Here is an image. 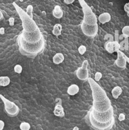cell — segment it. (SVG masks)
I'll list each match as a JSON object with an SVG mask.
<instances>
[{
    "label": "cell",
    "instance_id": "obj_1",
    "mask_svg": "<svg viewBox=\"0 0 129 130\" xmlns=\"http://www.w3.org/2000/svg\"><path fill=\"white\" fill-rule=\"evenodd\" d=\"M13 5L22 21L23 27V31L21 34L22 38L29 43H36L40 42L43 38V36L36 22L27 14L26 12L16 4L15 2H13Z\"/></svg>",
    "mask_w": 129,
    "mask_h": 130
},
{
    "label": "cell",
    "instance_id": "obj_2",
    "mask_svg": "<svg viewBox=\"0 0 129 130\" xmlns=\"http://www.w3.org/2000/svg\"><path fill=\"white\" fill-rule=\"evenodd\" d=\"M85 121L94 130H110L115 124L113 108L112 107L104 113H98L91 108Z\"/></svg>",
    "mask_w": 129,
    "mask_h": 130
},
{
    "label": "cell",
    "instance_id": "obj_3",
    "mask_svg": "<svg viewBox=\"0 0 129 130\" xmlns=\"http://www.w3.org/2000/svg\"><path fill=\"white\" fill-rule=\"evenodd\" d=\"M88 82L92 90L93 104L92 108L98 113L107 112L112 107L111 101L106 91L97 84L94 79L88 78Z\"/></svg>",
    "mask_w": 129,
    "mask_h": 130
},
{
    "label": "cell",
    "instance_id": "obj_4",
    "mask_svg": "<svg viewBox=\"0 0 129 130\" xmlns=\"http://www.w3.org/2000/svg\"><path fill=\"white\" fill-rule=\"evenodd\" d=\"M17 44L20 52L24 56L34 57L42 53L45 48V40L42 38L36 43H29L24 40L21 35H19L17 40Z\"/></svg>",
    "mask_w": 129,
    "mask_h": 130
},
{
    "label": "cell",
    "instance_id": "obj_5",
    "mask_svg": "<svg viewBox=\"0 0 129 130\" xmlns=\"http://www.w3.org/2000/svg\"><path fill=\"white\" fill-rule=\"evenodd\" d=\"M83 13V20L81 24L87 26H96L97 19L96 14L94 13L90 7L88 5L85 0H78Z\"/></svg>",
    "mask_w": 129,
    "mask_h": 130
},
{
    "label": "cell",
    "instance_id": "obj_6",
    "mask_svg": "<svg viewBox=\"0 0 129 130\" xmlns=\"http://www.w3.org/2000/svg\"><path fill=\"white\" fill-rule=\"evenodd\" d=\"M0 98L3 101L4 103V110L8 116L11 117H13L17 116L20 112L19 107L14 103L9 100L7 99L5 96L2 94H0Z\"/></svg>",
    "mask_w": 129,
    "mask_h": 130
},
{
    "label": "cell",
    "instance_id": "obj_7",
    "mask_svg": "<svg viewBox=\"0 0 129 130\" xmlns=\"http://www.w3.org/2000/svg\"><path fill=\"white\" fill-rule=\"evenodd\" d=\"M88 62L87 60H85L82 62V65L80 68H78L76 72V77L80 80L85 81L89 78V72L88 70Z\"/></svg>",
    "mask_w": 129,
    "mask_h": 130
},
{
    "label": "cell",
    "instance_id": "obj_8",
    "mask_svg": "<svg viewBox=\"0 0 129 130\" xmlns=\"http://www.w3.org/2000/svg\"><path fill=\"white\" fill-rule=\"evenodd\" d=\"M81 29L85 36L90 38L95 37L98 32V25L96 26H87L81 24Z\"/></svg>",
    "mask_w": 129,
    "mask_h": 130
},
{
    "label": "cell",
    "instance_id": "obj_9",
    "mask_svg": "<svg viewBox=\"0 0 129 130\" xmlns=\"http://www.w3.org/2000/svg\"><path fill=\"white\" fill-rule=\"evenodd\" d=\"M105 48L109 53H113L120 50V45L118 42L116 41H108L105 43Z\"/></svg>",
    "mask_w": 129,
    "mask_h": 130
},
{
    "label": "cell",
    "instance_id": "obj_10",
    "mask_svg": "<svg viewBox=\"0 0 129 130\" xmlns=\"http://www.w3.org/2000/svg\"><path fill=\"white\" fill-rule=\"evenodd\" d=\"M123 54L120 50L117 52V59L115 61V63L118 68H125L126 67L127 61L124 57Z\"/></svg>",
    "mask_w": 129,
    "mask_h": 130
},
{
    "label": "cell",
    "instance_id": "obj_11",
    "mask_svg": "<svg viewBox=\"0 0 129 130\" xmlns=\"http://www.w3.org/2000/svg\"><path fill=\"white\" fill-rule=\"evenodd\" d=\"M59 101L56 103L55 106L54 110H53V114L56 116L59 117H64L65 113L64 111V108L62 105V100L61 99L59 98Z\"/></svg>",
    "mask_w": 129,
    "mask_h": 130
},
{
    "label": "cell",
    "instance_id": "obj_12",
    "mask_svg": "<svg viewBox=\"0 0 129 130\" xmlns=\"http://www.w3.org/2000/svg\"><path fill=\"white\" fill-rule=\"evenodd\" d=\"M111 15L109 14L107 12H104V13H101V15H99L98 17V20L101 24H104L106 23V22H108L111 21Z\"/></svg>",
    "mask_w": 129,
    "mask_h": 130
},
{
    "label": "cell",
    "instance_id": "obj_13",
    "mask_svg": "<svg viewBox=\"0 0 129 130\" xmlns=\"http://www.w3.org/2000/svg\"><path fill=\"white\" fill-rule=\"evenodd\" d=\"M63 11L62 8L59 5L55 6L53 11H52V14L53 16L56 19H61L63 16Z\"/></svg>",
    "mask_w": 129,
    "mask_h": 130
},
{
    "label": "cell",
    "instance_id": "obj_14",
    "mask_svg": "<svg viewBox=\"0 0 129 130\" xmlns=\"http://www.w3.org/2000/svg\"><path fill=\"white\" fill-rule=\"evenodd\" d=\"M80 91V88H79L78 86L76 84H72L67 88V94L70 96H74V95L76 94L78 92Z\"/></svg>",
    "mask_w": 129,
    "mask_h": 130
},
{
    "label": "cell",
    "instance_id": "obj_15",
    "mask_svg": "<svg viewBox=\"0 0 129 130\" xmlns=\"http://www.w3.org/2000/svg\"><path fill=\"white\" fill-rule=\"evenodd\" d=\"M64 60V56L62 53H57L53 57V62L56 64H59L62 63Z\"/></svg>",
    "mask_w": 129,
    "mask_h": 130
},
{
    "label": "cell",
    "instance_id": "obj_16",
    "mask_svg": "<svg viewBox=\"0 0 129 130\" xmlns=\"http://www.w3.org/2000/svg\"><path fill=\"white\" fill-rule=\"evenodd\" d=\"M121 93H122V89L120 86H116V87H115L113 89L112 91H111L113 97L115 99H118L119 96L121 94Z\"/></svg>",
    "mask_w": 129,
    "mask_h": 130
},
{
    "label": "cell",
    "instance_id": "obj_17",
    "mask_svg": "<svg viewBox=\"0 0 129 130\" xmlns=\"http://www.w3.org/2000/svg\"><path fill=\"white\" fill-rule=\"evenodd\" d=\"M62 29V25L60 24H56L53 26V30H52V33L53 35L56 36V37H59L61 35Z\"/></svg>",
    "mask_w": 129,
    "mask_h": 130
},
{
    "label": "cell",
    "instance_id": "obj_18",
    "mask_svg": "<svg viewBox=\"0 0 129 130\" xmlns=\"http://www.w3.org/2000/svg\"><path fill=\"white\" fill-rule=\"evenodd\" d=\"M120 49L128 51L129 50V38H125L120 43Z\"/></svg>",
    "mask_w": 129,
    "mask_h": 130
},
{
    "label": "cell",
    "instance_id": "obj_19",
    "mask_svg": "<svg viewBox=\"0 0 129 130\" xmlns=\"http://www.w3.org/2000/svg\"><path fill=\"white\" fill-rule=\"evenodd\" d=\"M10 83V79L7 76H3L0 77V86L2 87H6L8 86Z\"/></svg>",
    "mask_w": 129,
    "mask_h": 130
},
{
    "label": "cell",
    "instance_id": "obj_20",
    "mask_svg": "<svg viewBox=\"0 0 129 130\" xmlns=\"http://www.w3.org/2000/svg\"><path fill=\"white\" fill-rule=\"evenodd\" d=\"M122 35L124 38H129V26H125L122 29Z\"/></svg>",
    "mask_w": 129,
    "mask_h": 130
},
{
    "label": "cell",
    "instance_id": "obj_21",
    "mask_svg": "<svg viewBox=\"0 0 129 130\" xmlns=\"http://www.w3.org/2000/svg\"><path fill=\"white\" fill-rule=\"evenodd\" d=\"M20 128L21 130H29L31 128V126L28 122H23L20 125Z\"/></svg>",
    "mask_w": 129,
    "mask_h": 130
},
{
    "label": "cell",
    "instance_id": "obj_22",
    "mask_svg": "<svg viewBox=\"0 0 129 130\" xmlns=\"http://www.w3.org/2000/svg\"><path fill=\"white\" fill-rule=\"evenodd\" d=\"M32 11H33V7L32 5H28L27 8H26V13L31 18L33 19V13H32Z\"/></svg>",
    "mask_w": 129,
    "mask_h": 130
},
{
    "label": "cell",
    "instance_id": "obj_23",
    "mask_svg": "<svg viewBox=\"0 0 129 130\" xmlns=\"http://www.w3.org/2000/svg\"><path fill=\"white\" fill-rule=\"evenodd\" d=\"M86 51H87V47H85V45H80V47H79L78 52L80 55H83L86 52Z\"/></svg>",
    "mask_w": 129,
    "mask_h": 130
},
{
    "label": "cell",
    "instance_id": "obj_24",
    "mask_svg": "<svg viewBox=\"0 0 129 130\" xmlns=\"http://www.w3.org/2000/svg\"><path fill=\"white\" fill-rule=\"evenodd\" d=\"M14 71L17 73H21L22 72V67L20 64H16L14 67Z\"/></svg>",
    "mask_w": 129,
    "mask_h": 130
},
{
    "label": "cell",
    "instance_id": "obj_25",
    "mask_svg": "<svg viewBox=\"0 0 129 130\" xmlns=\"http://www.w3.org/2000/svg\"><path fill=\"white\" fill-rule=\"evenodd\" d=\"M102 77V75L101 72H96V74H95V80L97 82V81L100 80L101 79Z\"/></svg>",
    "mask_w": 129,
    "mask_h": 130
},
{
    "label": "cell",
    "instance_id": "obj_26",
    "mask_svg": "<svg viewBox=\"0 0 129 130\" xmlns=\"http://www.w3.org/2000/svg\"><path fill=\"white\" fill-rule=\"evenodd\" d=\"M125 119V115L124 113H121L118 116V120L120 121H123Z\"/></svg>",
    "mask_w": 129,
    "mask_h": 130
},
{
    "label": "cell",
    "instance_id": "obj_27",
    "mask_svg": "<svg viewBox=\"0 0 129 130\" xmlns=\"http://www.w3.org/2000/svg\"><path fill=\"white\" fill-rule=\"evenodd\" d=\"M124 10L126 13H129V3H126L124 5Z\"/></svg>",
    "mask_w": 129,
    "mask_h": 130
},
{
    "label": "cell",
    "instance_id": "obj_28",
    "mask_svg": "<svg viewBox=\"0 0 129 130\" xmlns=\"http://www.w3.org/2000/svg\"><path fill=\"white\" fill-rule=\"evenodd\" d=\"M115 41H116V42H119V37H120V36H119L118 35V30H116V31H115Z\"/></svg>",
    "mask_w": 129,
    "mask_h": 130
},
{
    "label": "cell",
    "instance_id": "obj_29",
    "mask_svg": "<svg viewBox=\"0 0 129 130\" xmlns=\"http://www.w3.org/2000/svg\"><path fill=\"white\" fill-rule=\"evenodd\" d=\"M75 0H64V2L65 4L66 5H70L72 4Z\"/></svg>",
    "mask_w": 129,
    "mask_h": 130
},
{
    "label": "cell",
    "instance_id": "obj_30",
    "mask_svg": "<svg viewBox=\"0 0 129 130\" xmlns=\"http://www.w3.org/2000/svg\"><path fill=\"white\" fill-rule=\"evenodd\" d=\"M8 21H9L10 25L11 26L14 25V18H13V17H10V18L8 19Z\"/></svg>",
    "mask_w": 129,
    "mask_h": 130
},
{
    "label": "cell",
    "instance_id": "obj_31",
    "mask_svg": "<svg viewBox=\"0 0 129 130\" xmlns=\"http://www.w3.org/2000/svg\"><path fill=\"white\" fill-rule=\"evenodd\" d=\"M5 127V122L3 121L0 120V130H3Z\"/></svg>",
    "mask_w": 129,
    "mask_h": 130
},
{
    "label": "cell",
    "instance_id": "obj_32",
    "mask_svg": "<svg viewBox=\"0 0 129 130\" xmlns=\"http://www.w3.org/2000/svg\"><path fill=\"white\" fill-rule=\"evenodd\" d=\"M0 33L2 35H3L5 33V29L3 27L0 28Z\"/></svg>",
    "mask_w": 129,
    "mask_h": 130
},
{
    "label": "cell",
    "instance_id": "obj_33",
    "mask_svg": "<svg viewBox=\"0 0 129 130\" xmlns=\"http://www.w3.org/2000/svg\"><path fill=\"white\" fill-rule=\"evenodd\" d=\"M3 19V14L2 12V11L0 10V21H2Z\"/></svg>",
    "mask_w": 129,
    "mask_h": 130
},
{
    "label": "cell",
    "instance_id": "obj_34",
    "mask_svg": "<svg viewBox=\"0 0 129 130\" xmlns=\"http://www.w3.org/2000/svg\"><path fill=\"white\" fill-rule=\"evenodd\" d=\"M123 55H124V57H125V59H126V61H127V62H128V63H129V57H127V56H126V55L125 54H123Z\"/></svg>",
    "mask_w": 129,
    "mask_h": 130
},
{
    "label": "cell",
    "instance_id": "obj_35",
    "mask_svg": "<svg viewBox=\"0 0 129 130\" xmlns=\"http://www.w3.org/2000/svg\"><path fill=\"white\" fill-rule=\"evenodd\" d=\"M73 130H79V128L77 127V126H76V127H75L73 128Z\"/></svg>",
    "mask_w": 129,
    "mask_h": 130
},
{
    "label": "cell",
    "instance_id": "obj_36",
    "mask_svg": "<svg viewBox=\"0 0 129 130\" xmlns=\"http://www.w3.org/2000/svg\"><path fill=\"white\" fill-rule=\"evenodd\" d=\"M127 16L129 17V13H127Z\"/></svg>",
    "mask_w": 129,
    "mask_h": 130
}]
</instances>
